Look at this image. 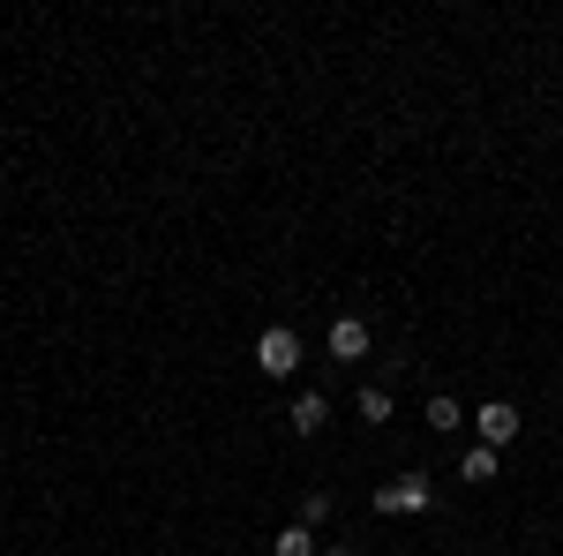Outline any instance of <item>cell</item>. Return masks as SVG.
I'll return each mask as SVG.
<instances>
[{"instance_id": "obj_2", "label": "cell", "mask_w": 563, "mask_h": 556, "mask_svg": "<svg viewBox=\"0 0 563 556\" xmlns=\"http://www.w3.org/2000/svg\"><path fill=\"white\" fill-rule=\"evenodd\" d=\"M474 428H481V444H488V451H504V444H519V406H511V399H488V406H474Z\"/></svg>"}, {"instance_id": "obj_3", "label": "cell", "mask_w": 563, "mask_h": 556, "mask_svg": "<svg viewBox=\"0 0 563 556\" xmlns=\"http://www.w3.org/2000/svg\"><path fill=\"white\" fill-rule=\"evenodd\" d=\"M435 504V489H429V473H406V481H384V489H376V512H429Z\"/></svg>"}, {"instance_id": "obj_1", "label": "cell", "mask_w": 563, "mask_h": 556, "mask_svg": "<svg viewBox=\"0 0 563 556\" xmlns=\"http://www.w3.org/2000/svg\"><path fill=\"white\" fill-rule=\"evenodd\" d=\"M256 369L271 377V384H286V377L301 369V331H294V324H271V331H256Z\"/></svg>"}, {"instance_id": "obj_5", "label": "cell", "mask_w": 563, "mask_h": 556, "mask_svg": "<svg viewBox=\"0 0 563 556\" xmlns=\"http://www.w3.org/2000/svg\"><path fill=\"white\" fill-rule=\"evenodd\" d=\"M286 422H294V436H323V422H331V399H323V391H301Z\"/></svg>"}, {"instance_id": "obj_11", "label": "cell", "mask_w": 563, "mask_h": 556, "mask_svg": "<svg viewBox=\"0 0 563 556\" xmlns=\"http://www.w3.org/2000/svg\"><path fill=\"white\" fill-rule=\"evenodd\" d=\"M323 556H353V549H346V542H323Z\"/></svg>"}, {"instance_id": "obj_8", "label": "cell", "mask_w": 563, "mask_h": 556, "mask_svg": "<svg viewBox=\"0 0 563 556\" xmlns=\"http://www.w3.org/2000/svg\"><path fill=\"white\" fill-rule=\"evenodd\" d=\"M496 467H504V451H488V444H474V451L459 459V481H496Z\"/></svg>"}, {"instance_id": "obj_4", "label": "cell", "mask_w": 563, "mask_h": 556, "mask_svg": "<svg viewBox=\"0 0 563 556\" xmlns=\"http://www.w3.org/2000/svg\"><path fill=\"white\" fill-rule=\"evenodd\" d=\"M323 346H331V361H368V346H376V331H368L361 316H339V324L323 331Z\"/></svg>"}, {"instance_id": "obj_9", "label": "cell", "mask_w": 563, "mask_h": 556, "mask_svg": "<svg viewBox=\"0 0 563 556\" xmlns=\"http://www.w3.org/2000/svg\"><path fill=\"white\" fill-rule=\"evenodd\" d=\"M331 519V489H308L301 497V526H323Z\"/></svg>"}, {"instance_id": "obj_6", "label": "cell", "mask_w": 563, "mask_h": 556, "mask_svg": "<svg viewBox=\"0 0 563 556\" xmlns=\"http://www.w3.org/2000/svg\"><path fill=\"white\" fill-rule=\"evenodd\" d=\"M271 556H323V542H316V526L294 519V526H278V534H271Z\"/></svg>"}, {"instance_id": "obj_10", "label": "cell", "mask_w": 563, "mask_h": 556, "mask_svg": "<svg viewBox=\"0 0 563 556\" xmlns=\"http://www.w3.org/2000/svg\"><path fill=\"white\" fill-rule=\"evenodd\" d=\"M361 414H368V422H390V391L368 384V391H361Z\"/></svg>"}, {"instance_id": "obj_7", "label": "cell", "mask_w": 563, "mask_h": 556, "mask_svg": "<svg viewBox=\"0 0 563 556\" xmlns=\"http://www.w3.org/2000/svg\"><path fill=\"white\" fill-rule=\"evenodd\" d=\"M466 422H474V414H466V406H459L451 391H435V399H429V428H435V436H459Z\"/></svg>"}]
</instances>
